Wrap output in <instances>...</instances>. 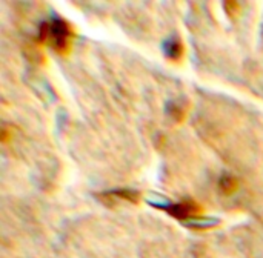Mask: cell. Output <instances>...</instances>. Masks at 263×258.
Segmentation results:
<instances>
[{"label": "cell", "mask_w": 263, "mask_h": 258, "mask_svg": "<svg viewBox=\"0 0 263 258\" xmlns=\"http://www.w3.org/2000/svg\"><path fill=\"white\" fill-rule=\"evenodd\" d=\"M105 195L108 197H116L119 200H125V202H129V203H137L140 195L137 191H129V189H119V191H109V192H105Z\"/></svg>", "instance_id": "obj_4"}, {"label": "cell", "mask_w": 263, "mask_h": 258, "mask_svg": "<svg viewBox=\"0 0 263 258\" xmlns=\"http://www.w3.org/2000/svg\"><path fill=\"white\" fill-rule=\"evenodd\" d=\"M166 112H168L171 117H174V118H177V120H182V117H183V114H185V108H183V106H179L176 102H173V103H170V105L166 106Z\"/></svg>", "instance_id": "obj_7"}, {"label": "cell", "mask_w": 263, "mask_h": 258, "mask_svg": "<svg viewBox=\"0 0 263 258\" xmlns=\"http://www.w3.org/2000/svg\"><path fill=\"white\" fill-rule=\"evenodd\" d=\"M220 222L214 217H197L194 220H191L190 223H186L185 226L188 228H193V229H208V228H213V226H217Z\"/></svg>", "instance_id": "obj_5"}, {"label": "cell", "mask_w": 263, "mask_h": 258, "mask_svg": "<svg viewBox=\"0 0 263 258\" xmlns=\"http://www.w3.org/2000/svg\"><path fill=\"white\" fill-rule=\"evenodd\" d=\"M74 31L68 22L60 17H52L40 25V40L51 46L57 54L65 55L71 49Z\"/></svg>", "instance_id": "obj_1"}, {"label": "cell", "mask_w": 263, "mask_h": 258, "mask_svg": "<svg viewBox=\"0 0 263 258\" xmlns=\"http://www.w3.org/2000/svg\"><path fill=\"white\" fill-rule=\"evenodd\" d=\"M162 51H163V54H165V57L168 60L177 62L183 55V45H182V42H180V38L177 35H170L168 38L163 40Z\"/></svg>", "instance_id": "obj_3"}, {"label": "cell", "mask_w": 263, "mask_h": 258, "mask_svg": "<svg viewBox=\"0 0 263 258\" xmlns=\"http://www.w3.org/2000/svg\"><path fill=\"white\" fill-rule=\"evenodd\" d=\"M220 188H222V191L223 192H227V194H233L236 189H237V182H236V178H233V177H222L220 178Z\"/></svg>", "instance_id": "obj_6"}, {"label": "cell", "mask_w": 263, "mask_h": 258, "mask_svg": "<svg viewBox=\"0 0 263 258\" xmlns=\"http://www.w3.org/2000/svg\"><path fill=\"white\" fill-rule=\"evenodd\" d=\"M146 202L151 206H154V208L163 209L165 212H168L174 219L182 220L183 225L190 223L191 220H194L197 217H202V212H203L202 206L199 203L190 200V199L177 202V203H173V202H168V200H165L162 197H149Z\"/></svg>", "instance_id": "obj_2"}]
</instances>
